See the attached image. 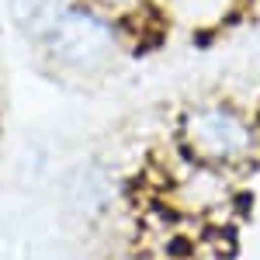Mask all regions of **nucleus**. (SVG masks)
I'll use <instances>...</instances> for the list:
<instances>
[{
  "label": "nucleus",
  "mask_w": 260,
  "mask_h": 260,
  "mask_svg": "<svg viewBox=\"0 0 260 260\" xmlns=\"http://www.w3.org/2000/svg\"><path fill=\"white\" fill-rule=\"evenodd\" d=\"M73 198H77V208L87 212V215H104L115 201V180H111V170L104 167H87L80 170V177L73 184Z\"/></svg>",
  "instance_id": "nucleus-4"
},
{
  "label": "nucleus",
  "mask_w": 260,
  "mask_h": 260,
  "mask_svg": "<svg viewBox=\"0 0 260 260\" xmlns=\"http://www.w3.org/2000/svg\"><path fill=\"white\" fill-rule=\"evenodd\" d=\"M31 45L49 73L98 80L108 70H115L118 59L128 52V35L108 4L80 0Z\"/></svg>",
  "instance_id": "nucleus-1"
},
{
  "label": "nucleus",
  "mask_w": 260,
  "mask_h": 260,
  "mask_svg": "<svg viewBox=\"0 0 260 260\" xmlns=\"http://www.w3.org/2000/svg\"><path fill=\"white\" fill-rule=\"evenodd\" d=\"M174 153L198 167H240L257 149V121L253 108L222 94L194 98L180 104L174 115Z\"/></svg>",
  "instance_id": "nucleus-2"
},
{
  "label": "nucleus",
  "mask_w": 260,
  "mask_h": 260,
  "mask_svg": "<svg viewBox=\"0 0 260 260\" xmlns=\"http://www.w3.org/2000/svg\"><path fill=\"white\" fill-rule=\"evenodd\" d=\"M80 0H7V18L24 42H35Z\"/></svg>",
  "instance_id": "nucleus-3"
}]
</instances>
